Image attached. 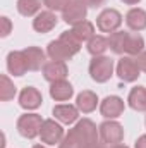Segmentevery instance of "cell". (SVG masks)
Returning <instances> with one entry per match:
<instances>
[{
    "mask_svg": "<svg viewBox=\"0 0 146 148\" xmlns=\"http://www.w3.org/2000/svg\"><path fill=\"white\" fill-rule=\"evenodd\" d=\"M100 138V131L96 129V124L91 119H81L72 129L64 136L59 148H91L95 147Z\"/></svg>",
    "mask_w": 146,
    "mask_h": 148,
    "instance_id": "1",
    "label": "cell"
},
{
    "mask_svg": "<svg viewBox=\"0 0 146 148\" xmlns=\"http://www.w3.org/2000/svg\"><path fill=\"white\" fill-rule=\"evenodd\" d=\"M89 76L96 83H107L113 76V60L105 55L93 57L89 62Z\"/></svg>",
    "mask_w": 146,
    "mask_h": 148,
    "instance_id": "2",
    "label": "cell"
},
{
    "mask_svg": "<svg viewBox=\"0 0 146 148\" xmlns=\"http://www.w3.org/2000/svg\"><path fill=\"white\" fill-rule=\"evenodd\" d=\"M41 126H43V119L38 114H23L17 119V131L23 138L28 140H35L36 136H40Z\"/></svg>",
    "mask_w": 146,
    "mask_h": 148,
    "instance_id": "3",
    "label": "cell"
},
{
    "mask_svg": "<svg viewBox=\"0 0 146 148\" xmlns=\"http://www.w3.org/2000/svg\"><path fill=\"white\" fill-rule=\"evenodd\" d=\"M100 131V140L103 145L107 147H115V145H120L122 140H124V127L117 122V121H105L100 124L98 127Z\"/></svg>",
    "mask_w": 146,
    "mask_h": 148,
    "instance_id": "4",
    "label": "cell"
},
{
    "mask_svg": "<svg viewBox=\"0 0 146 148\" xmlns=\"http://www.w3.org/2000/svg\"><path fill=\"white\" fill-rule=\"evenodd\" d=\"M88 16V3L86 0H69L65 9L62 10V19L67 24H79L83 21H86Z\"/></svg>",
    "mask_w": 146,
    "mask_h": 148,
    "instance_id": "5",
    "label": "cell"
},
{
    "mask_svg": "<svg viewBox=\"0 0 146 148\" xmlns=\"http://www.w3.org/2000/svg\"><path fill=\"white\" fill-rule=\"evenodd\" d=\"M65 133H64V127L55 122V119H46L43 121V126H41V131H40V140L48 145V147H53V145H60L62 140H64Z\"/></svg>",
    "mask_w": 146,
    "mask_h": 148,
    "instance_id": "6",
    "label": "cell"
},
{
    "mask_svg": "<svg viewBox=\"0 0 146 148\" xmlns=\"http://www.w3.org/2000/svg\"><path fill=\"white\" fill-rule=\"evenodd\" d=\"M122 24V14L115 9H105L96 17V28L102 33H115Z\"/></svg>",
    "mask_w": 146,
    "mask_h": 148,
    "instance_id": "7",
    "label": "cell"
},
{
    "mask_svg": "<svg viewBox=\"0 0 146 148\" xmlns=\"http://www.w3.org/2000/svg\"><path fill=\"white\" fill-rule=\"evenodd\" d=\"M139 73H141V69H139L136 59H132V57H129V55L122 57V59L117 62V76H119V79L124 81V83H134V81L141 76Z\"/></svg>",
    "mask_w": 146,
    "mask_h": 148,
    "instance_id": "8",
    "label": "cell"
},
{
    "mask_svg": "<svg viewBox=\"0 0 146 148\" xmlns=\"http://www.w3.org/2000/svg\"><path fill=\"white\" fill-rule=\"evenodd\" d=\"M46 53H48V57H50L52 60L67 62V60L72 59L77 52L74 50L72 47H69L65 41H62V40L59 38V40H53V41L48 43V47H46Z\"/></svg>",
    "mask_w": 146,
    "mask_h": 148,
    "instance_id": "9",
    "label": "cell"
},
{
    "mask_svg": "<svg viewBox=\"0 0 146 148\" xmlns=\"http://www.w3.org/2000/svg\"><path fill=\"white\" fill-rule=\"evenodd\" d=\"M124 110H126V103L117 95H110L103 98V102L100 103V114L105 119H117L124 114Z\"/></svg>",
    "mask_w": 146,
    "mask_h": 148,
    "instance_id": "10",
    "label": "cell"
},
{
    "mask_svg": "<svg viewBox=\"0 0 146 148\" xmlns=\"http://www.w3.org/2000/svg\"><path fill=\"white\" fill-rule=\"evenodd\" d=\"M7 69L16 77H21V76H24L29 71V66H28V60H26V55H24L23 50L9 52V55H7Z\"/></svg>",
    "mask_w": 146,
    "mask_h": 148,
    "instance_id": "11",
    "label": "cell"
},
{
    "mask_svg": "<svg viewBox=\"0 0 146 148\" xmlns=\"http://www.w3.org/2000/svg\"><path fill=\"white\" fill-rule=\"evenodd\" d=\"M41 102H43V97H41L40 90L35 86H26L19 93V105L24 110H36L41 105Z\"/></svg>",
    "mask_w": 146,
    "mask_h": 148,
    "instance_id": "12",
    "label": "cell"
},
{
    "mask_svg": "<svg viewBox=\"0 0 146 148\" xmlns=\"http://www.w3.org/2000/svg\"><path fill=\"white\" fill-rule=\"evenodd\" d=\"M43 77L48 83H55V81H62L67 77L69 69L65 66V62H59V60H48L43 66Z\"/></svg>",
    "mask_w": 146,
    "mask_h": 148,
    "instance_id": "13",
    "label": "cell"
},
{
    "mask_svg": "<svg viewBox=\"0 0 146 148\" xmlns=\"http://www.w3.org/2000/svg\"><path fill=\"white\" fill-rule=\"evenodd\" d=\"M57 23H59V19H57L55 12H52V10H41L33 19V29L36 33L45 35V33H50L57 26Z\"/></svg>",
    "mask_w": 146,
    "mask_h": 148,
    "instance_id": "14",
    "label": "cell"
},
{
    "mask_svg": "<svg viewBox=\"0 0 146 148\" xmlns=\"http://www.w3.org/2000/svg\"><path fill=\"white\" fill-rule=\"evenodd\" d=\"M52 114H53V117L59 122H62V124H72L79 117V109L76 105H71V103H60V105L53 107Z\"/></svg>",
    "mask_w": 146,
    "mask_h": 148,
    "instance_id": "15",
    "label": "cell"
},
{
    "mask_svg": "<svg viewBox=\"0 0 146 148\" xmlns=\"http://www.w3.org/2000/svg\"><path fill=\"white\" fill-rule=\"evenodd\" d=\"M74 95V88L72 84L65 79L62 81H55L50 84V97L55 100V102H67L71 100Z\"/></svg>",
    "mask_w": 146,
    "mask_h": 148,
    "instance_id": "16",
    "label": "cell"
},
{
    "mask_svg": "<svg viewBox=\"0 0 146 148\" xmlns=\"http://www.w3.org/2000/svg\"><path fill=\"white\" fill-rule=\"evenodd\" d=\"M126 24L129 29L139 33L146 29V10L139 7H132L127 14H126Z\"/></svg>",
    "mask_w": 146,
    "mask_h": 148,
    "instance_id": "17",
    "label": "cell"
},
{
    "mask_svg": "<svg viewBox=\"0 0 146 148\" xmlns=\"http://www.w3.org/2000/svg\"><path fill=\"white\" fill-rule=\"evenodd\" d=\"M98 105V95L91 90H84L77 95L76 98V107L83 114H91Z\"/></svg>",
    "mask_w": 146,
    "mask_h": 148,
    "instance_id": "18",
    "label": "cell"
},
{
    "mask_svg": "<svg viewBox=\"0 0 146 148\" xmlns=\"http://www.w3.org/2000/svg\"><path fill=\"white\" fill-rule=\"evenodd\" d=\"M24 55H26V60H28V66H29V71H40L43 69V66L46 64L45 62V52L38 47H28L23 50Z\"/></svg>",
    "mask_w": 146,
    "mask_h": 148,
    "instance_id": "19",
    "label": "cell"
},
{
    "mask_svg": "<svg viewBox=\"0 0 146 148\" xmlns=\"http://www.w3.org/2000/svg\"><path fill=\"white\" fill-rule=\"evenodd\" d=\"M127 103L132 110L145 112L146 110V88L145 86H136L129 91Z\"/></svg>",
    "mask_w": 146,
    "mask_h": 148,
    "instance_id": "20",
    "label": "cell"
},
{
    "mask_svg": "<svg viewBox=\"0 0 146 148\" xmlns=\"http://www.w3.org/2000/svg\"><path fill=\"white\" fill-rule=\"evenodd\" d=\"M141 52H145V38L139 33H129L127 43H126V55L138 57Z\"/></svg>",
    "mask_w": 146,
    "mask_h": 148,
    "instance_id": "21",
    "label": "cell"
},
{
    "mask_svg": "<svg viewBox=\"0 0 146 148\" xmlns=\"http://www.w3.org/2000/svg\"><path fill=\"white\" fill-rule=\"evenodd\" d=\"M127 36H129V33H127V31H115V33H112V35H110V38H108L110 50H112L113 53H117V55L126 53V43H127Z\"/></svg>",
    "mask_w": 146,
    "mask_h": 148,
    "instance_id": "22",
    "label": "cell"
},
{
    "mask_svg": "<svg viewBox=\"0 0 146 148\" xmlns=\"http://www.w3.org/2000/svg\"><path fill=\"white\" fill-rule=\"evenodd\" d=\"M107 48H110L108 47V38L102 36V35H95V36L88 41V52H89L93 57L103 55V53L107 52Z\"/></svg>",
    "mask_w": 146,
    "mask_h": 148,
    "instance_id": "23",
    "label": "cell"
},
{
    "mask_svg": "<svg viewBox=\"0 0 146 148\" xmlns=\"http://www.w3.org/2000/svg\"><path fill=\"white\" fill-rule=\"evenodd\" d=\"M71 31H72L74 36L77 38L81 43H83V41H89L91 38L95 36V26H93V23H89V21H83V23L72 26Z\"/></svg>",
    "mask_w": 146,
    "mask_h": 148,
    "instance_id": "24",
    "label": "cell"
},
{
    "mask_svg": "<svg viewBox=\"0 0 146 148\" xmlns=\"http://www.w3.org/2000/svg\"><path fill=\"white\" fill-rule=\"evenodd\" d=\"M41 9V0H17V10L24 17L38 16Z\"/></svg>",
    "mask_w": 146,
    "mask_h": 148,
    "instance_id": "25",
    "label": "cell"
},
{
    "mask_svg": "<svg viewBox=\"0 0 146 148\" xmlns=\"http://www.w3.org/2000/svg\"><path fill=\"white\" fill-rule=\"evenodd\" d=\"M16 86H14V83L5 76V74H2L0 76V100L2 102H9V100H12L14 97H16Z\"/></svg>",
    "mask_w": 146,
    "mask_h": 148,
    "instance_id": "26",
    "label": "cell"
},
{
    "mask_svg": "<svg viewBox=\"0 0 146 148\" xmlns=\"http://www.w3.org/2000/svg\"><path fill=\"white\" fill-rule=\"evenodd\" d=\"M59 38H60L62 41H65L69 47H72L76 52H79V50H81V41H79L77 38L74 36L72 31H64V33H62V35H60Z\"/></svg>",
    "mask_w": 146,
    "mask_h": 148,
    "instance_id": "27",
    "label": "cell"
},
{
    "mask_svg": "<svg viewBox=\"0 0 146 148\" xmlns=\"http://www.w3.org/2000/svg\"><path fill=\"white\" fill-rule=\"evenodd\" d=\"M67 2L69 0H43V5L52 12H57V10H64Z\"/></svg>",
    "mask_w": 146,
    "mask_h": 148,
    "instance_id": "28",
    "label": "cell"
},
{
    "mask_svg": "<svg viewBox=\"0 0 146 148\" xmlns=\"http://www.w3.org/2000/svg\"><path fill=\"white\" fill-rule=\"evenodd\" d=\"M0 21H2V24H3V29H2V36H9V33H10V21H9V17H5V16H2L0 17Z\"/></svg>",
    "mask_w": 146,
    "mask_h": 148,
    "instance_id": "29",
    "label": "cell"
},
{
    "mask_svg": "<svg viewBox=\"0 0 146 148\" xmlns=\"http://www.w3.org/2000/svg\"><path fill=\"white\" fill-rule=\"evenodd\" d=\"M136 62H138V66H139V69L146 73V50L145 52H141L138 57H136Z\"/></svg>",
    "mask_w": 146,
    "mask_h": 148,
    "instance_id": "30",
    "label": "cell"
},
{
    "mask_svg": "<svg viewBox=\"0 0 146 148\" xmlns=\"http://www.w3.org/2000/svg\"><path fill=\"white\" fill-rule=\"evenodd\" d=\"M134 148H146V134L139 136V138L136 140V143H134Z\"/></svg>",
    "mask_w": 146,
    "mask_h": 148,
    "instance_id": "31",
    "label": "cell"
},
{
    "mask_svg": "<svg viewBox=\"0 0 146 148\" xmlns=\"http://www.w3.org/2000/svg\"><path fill=\"white\" fill-rule=\"evenodd\" d=\"M103 2H105V0H86V3H88L89 7H100Z\"/></svg>",
    "mask_w": 146,
    "mask_h": 148,
    "instance_id": "32",
    "label": "cell"
},
{
    "mask_svg": "<svg viewBox=\"0 0 146 148\" xmlns=\"http://www.w3.org/2000/svg\"><path fill=\"white\" fill-rule=\"evenodd\" d=\"M122 2H124L126 5H138L141 0H122Z\"/></svg>",
    "mask_w": 146,
    "mask_h": 148,
    "instance_id": "33",
    "label": "cell"
},
{
    "mask_svg": "<svg viewBox=\"0 0 146 148\" xmlns=\"http://www.w3.org/2000/svg\"><path fill=\"white\" fill-rule=\"evenodd\" d=\"M91 148H107V145H103V143H96L95 147H91Z\"/></svg>",
    "mask_w": 146,
    "mask_h": 148,
    "instance_id": "34",
    "label": "cell"
},
{
    "mask_svg": "<svg viewBox=\"0 0 146 148\" xmlns=\"http://www.w3.org/2000/svg\"><path fill=\"white\" fill-rule=\"evenodd\" d=\"M112 148H129V147H126V145H115V147H112Z\"/></svg>",
    "mask_w": 146,
    "mask_h": 148,
    "instance_id": "35",
    "label": "cell"
},
{
    "mask_svg": "<svg viewBox=\"0 0 146 148\" xmlns=\"http://www.w3.org/2000/svg\"><path fill=\"white\" fill-rule=\"evenodd\" d=\"M31 148H46V147H43V145H33Z\"/></svg>",
    "mask_w": 146,
    "mask_h": 148,
    "instance_id": "36",
    "label": "cell"
}]
</instances>
